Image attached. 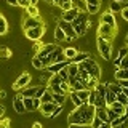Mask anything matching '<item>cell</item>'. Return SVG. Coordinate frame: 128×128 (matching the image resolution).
Listing matches in <instances>:
<instances>
[{
  "label": "cell",
  "mask_w": 128,
  "mask_h": 128,
  "mask_svg": "<svg viewBox=\"0 0 128 128\" xmlns=\"http://www.w3.org/2000/svg\"><path fill=\"white\" fill-rule=\"evenodd\" d=\"M99 22H102V24H107V26H112V27H117V21H115V14L112 13L110 10H107L106 13H102L101 19H99Z\"/></svg>",
  "instance_id": "8fae6325"
},
{
  "label": "cell",
  "mask_w": 128,
  "mask_h": 128,
  "mask_svg": "<svg viewBox=\"0 0 128 128\" xmlns=\"http://www.w3.org/2000/svg\"><path fill=\"white\" fill-rule=\"evenodd\" d=\"M96 43H98L99 54H101L104 59H107V61H109V59H110V53H112L110 40H107V38H104V37H98V38H96Z\"/></svg>",
  "instance_id": "277c9868"
},
{
  "label": "cell",
  "mask_w": 128,
  "mask_h": 128,
  "mask_svg": "<svg viewBox=\"0 0 128 128\" xmlns=\"http://www.w3.org/2000/svg\"><path fill=\"white\" fill-rule=\"evenodd\" d=\"M94 107H106L107 104H106V98H102V96H96V101L93 104Z\"/></svg>",
  "instance_id": "e575fe53"
},
{
  "label": "cell",
  "mask_w": 128,
  "mask_h": 128,
  "mask_svg": "<svg viewBox=\"0 0 128 128\" xmlns=\"http://www.w3.org/2000/svg\"><path fill=\"white\" fill-rule=\"evenodd\" d=\"M3 114H5V107H3V106H0V118L3 117Z\"/></svg>",
  "instance_id": "6f0895ef"
},
{
  "label": "cell",
  "mask_w": 128,
  "mask_h": 128,
  "mask_svg": "<svg viewBox=\"0 0 128 128\" xmlns=\"http://www.w3.org/2000/svg\"><path fill=\"white\" fill-rule=\"evenodd\" d=\"M120 61H122L120 58H115V59H114V66L117 67V69H118V64H120Z\"/></svg>",
  "instance_id": "11a10c76"
},
{
  "label": "cell",
  "mask_w": 128,
  "mask_h": 128,
  "mask_svg": "<svg viewBox=\"0 0 128 128\" xmlns=\"http://www.w3.org/2000/svg\"><path fill=\"white\" fill-rule=\"evenodd\" d=\"M24 32H26V37L27 38L37 42V40H40V38L43 37V34H45V24H40V26L32 27V29H27V30H24Z\"/></svg>",
  "instance_id": "52a82bcc"
},
{
  "label": "cell",
  "mask_w": 128,
  "mask_h": 128,
  "mask_svg": "<svg viewBox=\"0 0 128 128\" xmlns=\"http://www.w3.org/2000/svg\"><path fill=\"white\" fill-rule=\"evenodd\" d=\"M56 107H58V104H56L54 101L51 102H42V106H40V112H42L43 117H51L53 115V112L56 110Z\"/></svg>",
  "instance_id": "30bf717a"
},
{
  "label": "cell",
  "mask_w": 128,
  "mask_h": 128,
  "mask_svg": "<svg viewBox=\"0 0 128 128\" xmlns=\"http://www.w3.org/2000/svg\"><path fill=\"white\" fill-rule=\"evenodd\" d=\"M75 94L78 96L80 99H82V102L83 104H88V96H90V90H78V91H75Z\"/></svg>",
  "instance_id": "7402d4cb"
},
{
  "label": "cell",
  "mask_w": 128,
  "mask_h": 128,
  "mask_svg": "<svg viewBox=\"0 0 128 128\" xmlns=\"http://www.w3.org/2000/svg\"><path fill=\"white\" fill-rule=\"evenodd\" d=\"M115 101H118L120 104H123V106H126V102H128V98H126V94H125V93L122 91V93H118L117 96H115Z\"/></svg>",
  "instance_id": "d590c367"
},
{
  "label": "cell",
  "mask_w": 128,
  "mask_h": 128,
  "mask_svg": "<svg viewBox=\"0 0 128 128\" xmlns=\"http://www.w3.org/2000/svg\"><path fill=\"white\" fill-rule=\"evenodd\" d=\"M77 66L82 67V69H85L93 78H98V80L101 78V67H99V64L96 62L94 59L91 58V56H90L88 59H85V61H82L80 64H77Z\"/></svg>",
  "instance_id": "3957f363"
},
{
  "label": "cell",
  "mask_w": 128,
  "mask_h": 128,
  "mask_svg": "<svg viewBox=\"0 0 128 128\" xmlns=\"http://www.w3.org/2000/svg\"><path fill=\"white\" fill-rule=\"evenodd\" d=\"M94 117L98 118V120H101V122H109V120H107V110H106V107H96Z\"/></svg>",
  "instance_id": "ac0fdd59"
},
{
  "label": "cell",
  "mask_w": 128,
  "mask_h": 128,
  "mask_svg": "<svg viewBox=\"0 0 128 128\" xmlns=\"http://www.w3.org/2000/svg\"><path fill=\"white\" fill-rule=\"evenodd\" d=\"M88 58H90V54H88L86 51H78V53L75 54V58L70 59V62L72 64H80L82 61H85V59H88Z\"/></svg>",
  "instance_id": "d6986e66"
},
{
  "label": "cell",
  "mask_w": 128,
  "mask_h": 128,
  "mask_svg": "<svg viewBox=\"0 0 128 128\" xmlns=\"http://www.w3.org/2000/svg\"><path fill=\"white\" fill-rule=\"evenodd\" d=\"M32 128H42V123H38V122H35L34 125H32Z\"/></svg>",
  "instance_id": "680465c9"
},
{
  "label": "cell",
  "mask_w": 128,
  "mask_h": 128,
  "mask_svg": "<svg viewBox=\"0 0 128 128\" xmlns=\"http://www.w3.org/2000/svg\"><path fill=\"white\" fill-rule=\"evenodd\" d=\"M22 101H24V107H26V112H32V110H35V107H34V98H22Z\"/></svg>",
  "instance_id": "603a6c76"
},
{
  "label": "cell",
  "mask_w": 128,
  "mask_h": 128,
  "mask_svg": "<svg viewBox=\"0 0 128 128\" xmlns=\"http://www.w3.org/2000/svg\"><path fill=\"white\" fill-rule=\"evenodd\" d=\"M115 96H117V94H114L110 90H107V93H106V104H107V106H110V104L115 102Z\"/></svg>",
  "instance_id": "836d02e7"
},
{
  "label": "cell",
  "mask_w": 128,
  "mask_h": 128,
  "mask_svg": "<svg viewBox=\"0 0 128 128\" xmlns=\"http://www.w3.org/2000/svg\"><path fill=\"white\" fill-rule=\"evenodd\" d=\"M78 13H80V10L78 8H70L69 11H62V14H61V19H64V21H67V22H72L75 18L78 16Z\"/></svg>",
  "instance_id": "7c38bea8"
},
{
  "label": "cell",
  "mask_w": 128,
  "mask_h": 128,
  "mask_svg": "<svg viewBox=\"0 0 128 128\" xmlns=\"http://www.w3.org/2000/svg\"><path fill=\"white\" fill-rule=\"evenodd\" d=\"M8 32V22L5 19V16L0 14V35H5Z\"/></svg>",
  "instance_id": "4316f807"
},
{
  "label": "cell",
  "mask_w": 128,
  "mask_h": 128,
  "mask_svg": "<svg viewBox=\"0 0 128 128\" xmlns=\"http://www.w3.org/2000/svg\"><path fill=\"white\" fill-rule=\"evenodd\" d=\"M8 5H13V6H18V0H6Z\"/></svg>",
  "instance_id": "db71d44e"
},
{
  "label": "cell",
  "mask_w": 128,
  "mask_h": 128,
  "mask_svg": "<svg viewBox=\"0 0 128 128\" xmlns=\"http://www.w3.org/2000/svg\"><path fill=\"white\" fill-rule=\"evenodd\" d=\"M94 110L96 107L93 104H82L67 115V123L69 125H91V122L94 120Z\"/></svg>",
  "instance_id": "6da1fadb"
},
{
  "label": "cell",
  "mask_w": 128,
  "mask_h": 128,
  "mask_svg": "<svg viewBox=\"0 0 128 128\" xmlns=\"http://www.w3.org/2000/svg\"><path fill=\"white\" fill-rule=\"evenodd\" d=\"M45 2H48V3H50V2H51V3H53V0H45Z\"/></svg>",
  "instance_id": "be15d7a7"
},
{
  "label": "cell",
  "mask_w": 128,
  "mask_h": 128,
  "mask_svg": "<svg viewBox=\"0 0 128 128\" xmlns=\"http://www.w3.org/2000/svg\"><path fill=\"white\" fill-rule=\"evenodd\" d=\"M115 80H128V69H117L115 70Z\"/></svg>",
  "instance_id": "cb8c5ba5"
},
{
  "label": "cell",
  "mask_w": 128,
  "mask_h": 128,
  "mask_svg": "<svg viewBox=\"0 0 128 128\" xmlns=\"http://www.w3.org/2000/svg\"><path fill=\"white\" fill-rule=\"evenodd\" d=\"M59 8H61L62 11H69L70 8H74V3H72V2H66V3H62Z\"/></svg>",
  "instance_id": "7bdbcfd3"
},
{
  "label": "cell",
  "mask_w": 128,
  "mask_h": 128,
  "mask_svg": "<svg viewBox=\"0 0 128 128\" xmlns=\"http://www.w3.org/2000/svg\"><path fill=\"white\" fill-rule=\"evenodd\" d=\"M26 13H27V16H40L38 6H37V5H32V3L26 8Z\"/></svg>",
  "instance_id": "484cf974"
},
{
  "label": "cell",
  "mask_w": 128,
  "mask_h": 128,
  "mask_svg": "<svg viewBox=\"0 0 128 128\" xmlns=\"http://www.w3.org/2000/svg\"><path fill=\"white\" fill-rule=\"evenodd\" d=\"M115 128H128V122H123V123H120L118 126H115Z\"/></svg>",
  "instance_id": "9f6ffc18"
},
{
  "label": "cell",
  "mask_w": 128,
  "mask_h": 128,
  "mask_svg": "<svg viewBox=\"0 0 128 128\" xmlns=\"http://www.w3.org/2000/svg\"><path fill=\"white\" fill-rule=\"evenodd\" d=\"M70 61H64V62H54V64H50L48 67H45V69L50 72V74H58L61 69H64L66 66H69Z\"/></svg>",
  "instance_id": "9a60e30c"
},
{
  "label": "cell",
  "mask_w": 128,
  "mask_h": 128,
  "mask_svg": "<svg viewBox=\"0 0 128 128\" xmlns=\"http://www.w3.org/2000/svg\"><path fill=\"white\" fill-rule=\"evenodd\" d=\"M96 96H98L96 90H90V96H88V104H94V101H96Z\"/></svg>",
  "instance_id": "f35d334b"
},
{
  "label": "cell",
  "mask_w": 128,
  "mask_h": 128,
  "mask_svg": "<svg viewBox=\"0 0 128 128\" xmlns=\"http://www.w3.org/2000/svg\"><path fill=\"white\" fill-rule=\"evenodd\" d=\"M53 101L58 104V106H62L64 101H66V94H56V93H53Z\"/></svg>",
  "instance_id": "d6a6232c"
},
{
  "label": "cell",
  "mask_w": 128,
  "mask_h": 128,
  "mask_svg": "<svg viewBox=\"0 0 128 128\" xmlns=\"http://www.w3.org/2000/svg\"><path fill=\"white\" fill-rule=\"evenodd\" d=\"M40 101H42V102H51V101H53V91L46 88V91L43 93L42 98H40Z\"/></svg>",
  "instance_id": "83f0119b"
},
{
  "label": "cell",
  "mask_w": 128,
  "mask_h": 128,
  "mask_svg": "<svg viewBox=\"0 0 128 128\" xmlns=\"http://www.w3.org/2000/svg\"><path fill=\"white\" fill-rule=\"evenodd\" d=\"M37 2H38V0H30V3H32V5H37Z\"/></svg>",
  "instance_id": "94428289"
},
{
  "label": "cell",
  "mask_w": 128,
  "mask_h": 128,
  "mask_svg": "<svg viewBox=\"0 0 128 128\" xmlns=\"http://www.w3.org/2000/svg\"><path fill=\"white\" fill-rule=\"evenodd\" d=\"M69 94H70V101H72V104H74L75 107H80V106H82V104H83V102H82V99H80L78 96L75 94V91H70Z\"/></svg>",
  "instance_id": "f546056e"
},
{
  "label": "cell",
  "mask_w": 128,
  "mask_h": 128,
  "mask_svg": "<svg viewBox=\"0 0 128 128\" xmlns=\"http://www.w3.org/2000/svg\"><path fill=\"white\" fill-rule=\"evenodd\" d=\"M13 109L18 112V114H24V112H26V107H24V101H22L21 94H18L13 99Z\"/></svg>",
  "instance_id": "2e32d148"
},
{
  "label": "cell",
  "mask_w": 128,
  "mask_h": 128,
  "mask_svg": "<svg viewBox=\"0 0 128 128\" xmlns=\"http://www.w3.org/2000/svg\"><path fill=\"white\" fill-rule=\"evenodd\" d=\"M86 5H94V6H101V0H86Z\"/></svg>",
  "instance_id": "c3c4849f"
},
{
  "label": "cell",
  "mask_w": 128,
  "mask_h": 128,
  "mask_svg": "<svg viewBox=\"0 0 128 128\" xmlns=\"http://www.w3.org/2000/svg\"><path fill=\"white\" fill-rule=\"evenodd\" d=\"M117 2H125V3H126V2H128V0H117Z\"/></svg>",
  "instance_id": "6125c7cd"
},
{
  "label": "cell",
  "mask_w": 128,
  "mask_h": 128,
  "mask_svg": "<svg viewBox=\"0 0 128 128\" xmlns=\"http://www.w3.org/2000/svg\"><path fill=\"white\" fill-rule=\"evenodd\" d=\"M117 34V27H112V26H107V24H99L98 27V37H104L107 40H112Z\"/></svg>",
  "instance_id": "8992f818"
},
{
  "label": "cell",
  "mask_w": 128,
  "mask_h": 128,
  "mask_svg": "<svg viewBox=\"0 0 128 128\" xmlns=\"http://www.w3.org/2000/svg\"><path fill=\"white\" fill-rule=\"evenodd\" d=\"M82 2H86V0H82Z\"/></svg>",
  "instance_id": "e7e4bbea"
},
{
  "label": "cell",
  "mask_w": 128,
  "mask_h": 128,
  "mask_svg": "<svg viewBox=\"0 0 128 128\" xmlns=\"http://www.w3.org/2000/svg\"><path fill=\"white\" fill-rule=\"evenodd\" d=\"M67 70H69V77H77L78 75V66L77 64H69L67 66Z\"/></svg>",
  "instance_id": "f1b7e54d"
},
{
  "label": "cell",
  "mask_w": 128,
  "mask_h": 128,
  "mask_svg": "<svg viewBox=\"0 0 128 128\" xmlns=\"http://www.w3.org/2000/svg\"><path fill=\"white\" fill-rule=\"evenodd\" d=\"M0 128H10V120L8 118H0Z\"/></svg>",
  "instance_id": "bcb514c9"
},
{
  "label": "cell",
  "mask_w": 128,
  "mask_h": 128,
  "mask_svg": "<svg viewBox=\"0 0 128 128\" xmlns=\"http://www.w3.org/2000/svg\"><path fill=\"white\" fill-rule=\"evenodd\" d=\"M126 6L125 2H117V0H110V5H109V10L112 13H120L123 8Z\"/></svg>",
  "instance_id": "e0dca14e"
},
{
  "label": "cell",
  "mask_w": 128,
  "mask_h": 128,
  "mask_svg": "<svg viewBox=\"0 0 128 128\" xmlns=\"http://www.w3.org/2000/svg\"><path fill=\"white\" fill-rule=\"evenodd\" d=\"M107 90H110L114 94H118L123 91V88L118 85V82H115V83H107Z\"/></svg>",
  "instance_id": "d4e9b609"
},
{
  "label": "cell",
  "mask_w": 128,
  "mask_h": 128,
  "mask_svg": "<svg viewBox=\"0 0 128 128\" xmlns=\"http://www.w3.org/2000/svg\"><path fill=\"white\" fill-rule=\"evenodd\" d=\"M54 38L58 40V42H64V40H66V34H64V30L59 29V27H56V29H54Z\"/></svg>",
  "instance_id": "4dcf8cb0"
},
{
  "label": "cell",
  "mask_w": 128,
  "mask_h": 128,
  "mask_svg": "<svg viewBox=\"0 0 128 128\" xmlns=\"http://www.w3.org/2000/svg\"><path fill=\"white\" fill-rule=\"evenodd\" d=\"M40 24H43L40 16H26V18H24V26L22 27H24V30H27V29L40 26Z\"/></svg>",
  "instance_id": "9c48e42d"
},
{
  "label": "cell",
  "mask_w": 128,
  "mask_h": 128,
  "mask_svg": "<svg viewBox=\"0 0 128 128\" xmlns=\"http://www.w3.org/2000/svg\"><path fill=\"white\" fill-rule=\"evenodd\" d=\"M29 5H30V0H18V6L24 8V10H26Z\"/></svg>",
  "instance_id": "f6af8a7d"
},
{
  "label": "cell",
  "mask_w": 128,
  "mask_h": 128,
  "mask_svg": "<svg viewBox=\"0 0 128 128\" xmlns=\"http://www.w3.org/2000/svg\"><path fill=\"white\" fill-rule=\"evenodd\" d=\"M37 91H38V86H26L19 91V94L22 98H37Z\"/></svg>",
  "instance_id": "5bb4252c"
},
{
  "label": "cell",
  "mask_w": 128,
  "mask_h": 128,
  "mask_svg": "<svg viewBox=\"0 0 128 128\" xmlns=\"http://www.w3.org/2000/svg\"><path fill=\"white\" fill-rule=\"evenodd\" d=\"M67 128H93L91 125H69Z\"/></svg>",
  "instance_id": "681fc988"
},
{
  "label": "cell",
  "mask_w": 128,
  "mask_h": 128,
  "mask_svg": "<svg viewBox=\"0 0 128 128\" xmlns=\"http://www.w3.org/2000/svg\"><path fill=\"white\" fill-rule=\"evenodd\" d=\"M54 50H56V45H51V43H48V45H43L42 48H40L35 56H38L40 59H43V58H46L48 54H51Z\"/></svg>",
  "instance_id": "4fadbf2b"
},
{
  "label": "cell",
  "mask_w": 128,
  "mask_h": 128,
  "mask_svg": "<svg viewBox=\"0 0 128 128\" xmlns=\"http://www.w3.org/2000/svg\"><path fill=\"white\" fill-rule=\"evenodd\" d=\"M58 75H59V77H61V78L64 80V82H67V80H69V70H67V66L64 67V69L59 70V72H58Z\"/></svg>",
  "instance_id": "8d00e7d4"
},
{
  "label": "cell",
  "mask_w": 128,
  "mask_h": 128,
  "mask_svg": "<svg viewBox=\"0 0 128 128\" xmlns=\"http://www.w3.org/2000/svg\"><path fill=\"white\" fill-rule=\"evenodd\" d=\"M30 74H27V72H24V74H21L18 77V80L13 83V90H18V91H21L22 88H26V86H29V83H30Z\"/></svg>",
  "instance_id": "ba28073f"
},
{
  "label": "cell",
  "mask_w": 128,
  "mask_h": 128,
  "mask_svg": "<svg viewBox=\"0 0 128 128\" xmlns=\"http://www.w3.org/2000/svg\"><path fill=\"white\" fill-rule=\"evenodd\" d=\"M0 56H5V58H10L11 53H10V50H8L6 46H2L0 48Z\"/></svg>",
  "instance_id": "ee69618b"
},
{
  "label": "cell",
  "mask_w": 128,
  "mask_h": 128,
  "mask_svg": "<svg viewBox=\"0 0 128 128\" xmlns=\"http://www.w3.org/2000/svg\"><path fill=\"white\" fill-rule=\"evenodd\" d=\"M90 26H91V22H90V19H88L86 11H80L78 16L72 21V27H74L77 37H83L88 32V29H90Z\"/></svg>",
  "instance_id": "7a4b0ae2"
},
{
  "label": "cell",
  "mask_w": 128,
  "mask_h": 128,
  "mask_svg": "<svg viewBox=\"0 0 128 128\" xmlns=\"http://www.w3.org/2000/svg\"><path fill=\"white\" fill-rule=\"evenodd\" d=\"M58 27L64 30V34H66V42H72V40L78 38L77 34H75V30H74V27H72V22H67V21H64V19H59Z\"/></svg>",
  "instance_id": "5b68a950"
},
{
  "label": "cell",
  "mask_w": 128,
  "mask_h": 128,
  "mask_svg": "<svg viewBox=\"0 0 128 128\" xmlns=\"http://www.w3.org/2000/svg\"><path fill=\"white\" fill-rule=\"evenodd\" d=\"M117 82L122 88H128V80H117Z\"/></svg>",
  "instance_id": "f907efd6"
},
{
  "label": "cell",
  "mask_w": 128,
  "mask_h": 128,
  "mask_svg": "<svg viewBox=\"0 0 128 128\" xmlns=\"http://www.w3.org/2000/svg\"><path fill=\"white\" fill-rule=\"evenodd\" d=\"M98 128H112V126H110V123H109V122H102Z\"/></svg>",
  "instance_id": "f5cc1de1"
},
{
  "label": "cell",
  "mask_w": 128,
  "mask_h": 128,
  "mask_svg": "<svg viewBox=\"0 0 128 128\" xmlns=\"http://www.w3.org/2000/svg\"><path fill=\"white\" fill-rule=\"evenodd\" d=\"M42 46H43V45H42V42H40V40H37V42L34 43V50H40Z\"/></svg>",
  "instance_id": "816d5d0a"
},
{
  "label": "cell",
  "mask_w": 128,
  "mask_h": 128,
  "mask_svg": "<svg viewBox=\"0 0 128 128\" xmlns=\"http://www.w3.org/2000/svg\"><path fill=\"white\" fill-rule=\"evenodd\" d=\"M118 69H128V56L122 58V61H120V64H118Z\"/></svg>",
  "instance_id": "60d3db41"
},
{
  "label": "cell",
  "mask_w": 128,
  "mask_h": 128,
  "mask_svg": "<svg viewBox=\"0 0 128 128\" xmlns=\"http://www.w3.org/2000/svg\"><path fill=\"white\" fill-rule=\"evenodd\" d=\"M126 5H128V2H126Z\"/></svg>",
  "instance_id": "03108f58"
},
{
  "label": "cell",
  "mask_w": 128,
  "mask_h": 128,
  "mask_svg": "<svg viewBox=\"0 0 128 128\" xmlns=\"http://www.w3.org/2000/svg\"><path fill=\"white\" fill-rule=\"evenodd\" d=\"M120 14H122V18H123V19H125V21L128 22V5H126L125 8H123L122 11H120Z\"/></svg>",
  "instance_id": "7dc6e473"
},
{
  "label": "cell",
  "mask_w": 128,
  "mask_h": 128,
  "mask_svg": "<svg viewBox=\"0 0 128 128\" xmlns=\"http://www.w3.org/2000/svg\"><path fill=\"white\" fill-rule=\"evenodd\" d=\"M125 56H128V46H122L118 50V58L122 59V58H125Z\"/></svg>",
  "instance_id": "b9f144b4"
},
{
  "label": "cell",
  "mask_w": 128,
  "mask_h": 128,
  "mask_svg": "<svg viewBox=\"0 0 128 128\" xmlns=\"http://www.w3.org/2000/svg\"><path fill=\"white\" fill-rule=\"evenodd\" d=\"M106 110H107V120H109V122H112V120H114V118L120 117V115H117V114H115V112L112 110L109 106H106Z\"/></svg>",
  "instance_id": "74e56055"
},
{
  "label": "cell",
  "mask_w": 128,
  "mask_h": 128,
  "mask_svg": "<svg viewBox=\"0 0 128 128\" xmlns=\"http://www.w3.org/2000/svg\"><path fill=\"white\" fill-rule=\"evenodd\" d=\"M32 66H34L35 69H45V66H43V61L38 58V56H34V59H32Z\"/></svg>",
  "instance_id": "1f68e13d"
},
{
  "label": "cell",
  "mask_w": 128,
  "mask_h": 128,
  "mask_svg": "<svg viewBox=\"0 0 128 128\" xmlns=\"http://www.w3.org/2000/svg\"><path fill=\"white\" fill-rule=\"evenodd\" d=\"M5 96H6V93L3 90H0V98H5Z\"/></svg>",
  "instance_id": "91938a15"
},
{
  "label": "cell",
  "mask_w": 128,
  "mask_h": 128,
  "mask_svg": "<svg viewBox=\"0 0 128 128\" xmlns=\"http://www.w3.org/2000/svg\"><path fill=\"white\" fill-rule=\"evenodd\" d=\"M98 11H99V6H94V5H86V13L94 14V13H98Z\"/></svg>",
  "instance_id": "ab89813d"
},
{
  "label": "cell",
  "mask_w": 128,
  "mask_h": 128,
  "mask_svg": "<svg viewBox=\"0 0 128 128\" xmlns=\"http://www.w3.org/2000/svg\"><path fill=\"white\" fill-rule=\"evenodd\" d=\"M109 107H110V109L114 110L117 115H123V114H125V106H123V104H120L118 101H115L114 104H110Z\"/></svg>",
  "instance_id": "ffe728a7"
},
{
  "label": "cell",
  "mask_w": 128,
  "mask_h": 128,
  "mask_svg": "<svg viewBox=\"0 0 128 128\" xmlns=\"http://www.w3.org/2000/svg\"><path fill=\"white\" fill-rule=\"evenodd\" d=\"M77 53H78V50H77V48H74V46H67L66 50H64V56H66V59H67V61L74 59Z\"/></svg>",
  "instance_id": "44dd1931"
}]
</instances>
